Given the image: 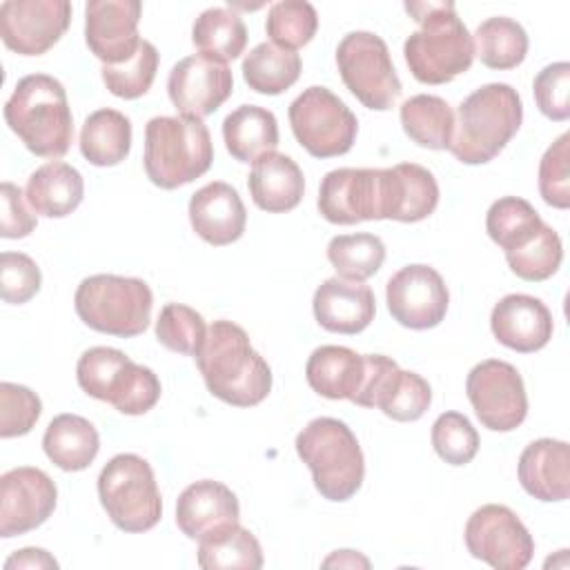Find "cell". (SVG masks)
Wrapping results in <instances>:
<instances>
[{
    "instance_id": "obj_1",
    "label": "cell",
    "mask_w": 570,
    "mask_h": 570,
    "mask_svg": "<svg viewBox=\"0 0 570 570\" xmlns=\"http://www.w3.org/2000/svg\"><path fill=\"white\" fill-rule=\"evenodd\" d=\"M194 358L207 390L229 405H258L272 390L267 361L252 347L247 332L232 321H214Z\"/></svg>"
},
{
    "instance_id": "obj_2",
    "label": "cell",
    "mask_w": 570,
    "mask_h": 570,
    "mask_svg": "<svg viewBox=\"0 0 570 570\" xmlns=\"http://www.w3.org/2000/svg\"><path fill=\"white\" fill-rule=\"evenodd\" d=\"M405 11L419 22L403 45L410 73L419 82L445 85L470 69L474 42L454 2H405Z\"/></svg>"
},
{
    "instance_id": "obj_3",
    "label": "cell",
    "mask_w": 570,
    "mask_h": 570,
    "mask_svg": "<svg viewBox=\"0 0 570 570\" xmlns=\"http://www.w3.org/2000/svg\"><path fill=\"white\" fill-rule=\"evenodd\" d=\"M4 120L24 147L40 158H60L73 142V116L60 80L29 73L4 102Z\"/></svg>"
},
{
    "instance_id": "obj_4",
    "label": "cell",
    "mask_w": 570,
    "mask_h": 570,
    "mask_svg": "<svg viewBox=\"0 0 570 570\" xmlns=\"http://www.w3.org/2000/svg\"><path fill=\"white\" fill-rule=\"evenodd\" d=\"M521 120L517 89L505 82L483 85L459 105L448 149L463 165L490 163L519 131Z\"/></svg>"
},
{
    "instance_id": "obj_5",
    "label": "cell",
    "mask_w": 570,
    "mask_h": 570,
    "mask_svg": "<svg viewBox=\"0 0 570 570\" xmlns=\"http://www.w3.org/2000/svg\"><path fill=\"white\" fill-rule=\"evenodd\" d=\"M214 160L207 125L196 116H156L145 125V174L160 189L200 178Z\"/></svg>"
},
{
    "instance_id": "obj_6",
    "label": "cell",
    "mask_w": 570,
    "mask_h": 570,
    "mask_svg": "<svg viewBox=\"0 0 570 570\" xmlns=\"http://www.w3.org/2000/svg\"><path fill=\"white\" fill-rule=\"evenodd\" d=\"M294 445L323 499L347 501L358 492L365 461L354 432L343 421L332 416L312 419L298 432Z\"/></svg>"
},
{
    "instance_id": "obj_7",
    "label": "cell",
    "mask_w": 570,
    "mask_h": 570,
    "mask_svg": "<svg viewBox=\"0 0 570 570\" xmlns=\"http://www.w3.org/2000/svg\"><path fill=\"white\" fill-rule=\"evenodd\" d=\"M80 321L102 334L131 338L147 330L154 294L140 278L96 274L85 278L73 296Z\"/></svg>"
},
{
    "instance_id": "obj_8",
    "label": "cell",
    "mask_w": 570,
    "mask_h": 570,
    "mask_svg": "<svg viewBox=\"0 0 570 570\" xmlns=\"http://www.w3.org/2000/svg\"><path fill=\"white\" fill-rule=\"evenodd\" d=\"M76 379L85 394L114 405L118 412L138 416L160 399V381L154 370L134 363L114 347H89L76 365Z\"/></svg>"
},
{
    "instance_id": "obj_9",
    "label": "cell",
    "mask_w": 570,
    "mask_h": 570,
    "mask_svg": "<svg viewBox=\"0 0 570 570\" xmlns=\"http://www.w3.org/2000/svg\"><path fill=\"white\" fill-rule=\"evenodd\" d=\"M98 497L111 523L125 532H147L163 514L151 465L131 452L116 454L98 474Z\"/></svg>"
},
{
    "instance_id": "obj_10",
    "label": "cell",
    "mask_w": 570,
    "mask_h": 570,
    "mask_svg": "<svg viewBox=\"0 0 570 570\" xmlns=\"http://www.w3.org/2000/svg\"><path fill=\"white\" fill-rule=\"evenodd\" d=\"M336 67L343 85L367 109L387 111L403 87L385 40L372 31H350L336 47Z\"/></svg>"
},
{
    "instance_id": "obj_11",
    "label": "cell",
    "mask_w": 570,
    "mask_h": 570,
    "mask_svg": "<svg viewBox=\"0 0 570 570\" xmlns=\"http://www.w3.org/2000/svg\"><path fill=\"white\" fill-rule=\"evenodd\" d=\"M287 116L298 145L314 158L343 156L356 140V116L327 87H307L292 100Z\"/></svg>"
},
{
    "instance_id": "obj_12",
    "label": "cell",
    "mask_w": 570,
    "mask_h": 570,
    "mask_svg": "<svg viewBox=\"0 0 570 570\" xmlns=\"http://www.w3.org/2000/svg\"><path fill=\"white\" fill-rule=\"evenodd\" d=\"M465 394L481 425L492 432H510L528 414V396L519 370L499 358L481 361L470 370Z\"/></svg>"
},
{
    "instance_id": "obj_13",
    "label": "cell",
    "mask_w": 570,
    "mask_h": 570,
    "mask_svg": "<svg viewBox=\"0 0 570 570\" xmlns=\"http://www.w3.org/2000/svg\"><path fill=\"white\" fill-rule=\"evenodd\" d=\"M463 537L468 552L497 570H521L534 554L532 534L508 505L488 503L474 510Z\"/></svg>"
},
{
    "instance_id": "obj_14",
    "label": "cell",
    "mask_w": 570,
    "mask_h": 570,
    "mask_svg": "<svg viewBox=\"0 0 570 570\" xmlns=\"http://www.w3.org/2000/svg\"><path fill=\"white\" fill-rule=\"evenodd\" d=\"M67 0H4L0 4V38L20 56L49 51L69 29Z\"/></svg>"
},
{
    "instance_id": "obj_15",
    "label": "cell",
    "mask_w": 570,
    "mask_h": 570,
    "mask_svg": "<svg viewBox=\"0 0 570 570\" xmlns=\"http://www.w3.org/2000/svg\"><path fill=\"white\" fill-rule=\"evenodd\" d=\"M392 318L410 330L436 327L448 312L450 292L441 274L430 265H405L385 285Z\"/></svg>"
},
{
    "instance_id": "obj_16",
    "label": "cell",
    "mask_w": 570,
    "mask_h": 570,
    "mask_svg": "<svg viewBox=\"0 0 570 570\" xmlns=\"http://www.w3.org/2000/svg\"><path fill=\"white\" fill-rule=\"evenodd\" d=\"M316 205L321 216L334 225L383 220V169L341 167L327 171Z\"/></svg>"
},
{
    "instance_id": "obj_17",
    "label": "cell",
    "mask_w": 570,
    "mask_h": 570,
    "mask_svg": "<svg viewBox=\"0 0 570 570\" xmlns=\"http://www.w3.org/2000/svg\"><path fill=\"white\" fill-rule=\"evenodd\" d=\"M58 490L40 468H13L0 476V537L40 528L56 510Z\"/></svg>"
},
{
    "instance_id": "obj_18",
    "label": "cell",
    "mask_w": 570,
    "mask_h": 570,
    "mask_svg": "<svg viewBox=\"0 0 570 570\" xmlns=\"http://www.w3.org/2000/svg\"><path fill=\"white\" fill-rule=\"evenodd\" d=\"M234 89V76L227 62L194 53L178 60L167 78V94L180 116L214 114Z\"/></svg>"
},
{
    "instance_id": "obj_19",
    "label": "cell",
    "mask_w": 570,
    "mask_h": 570,
    "mask_svg": "<svg viewBox=\"0 0 570 570\" xmlns=\"http://www.w3.org/2000/svg\"><path fill=\"white\" fill-rule=\"evenodd\" d=\"M138 0H91L85 4V40L89 51L105 65L127 62L138 45Z\"/></svg>"
},
{
    "instance_id": "obj_20",
    "label": "cell",
    "mask_w": 570,
    "mask_h": 570,
    "mask_svg": "<svg viewBox=\"0 0 570 570\" xmlns=\"http://www.w3.org/2000/svg\"><path fill=\"white\" fill-rule=\"evenodd\" d=\"M494 338L521 354L537 352L552 338V314L539 298L530 294L503 296L490 314Z\"/></svg>"
},
{
    "instance_id": "obj_21",
    "label": "cell",
    "mask_w": 570,
    "mask_h": 570,
    "mask_svg": "<svg viewBox=\"0 0 570 570\" xmlns=\"http://www.w3.org/2000/svg\"><path fill=\"white\" fill-rule=\"evenodd\" d=\"M316 323L334 334H358L376 314V301L367 285L341 276L323 281L312 298Z\"/></svg>"
},
{
    "instance_id": "obj_22",
    "label": "cell",
    "mask_w": 570,
    "mask_h": 570,
    "mask_svg": "<svg viewBox=\"0 0 570 570\" xmlns=\"http://www.w3.org/2000/svg\"><path fill=\"white\" fill-rule=\"evenodd\" d=\"M189 223L205 243L223 247L243 236L247 212L238 191L229 183L214 180L191 194Z\"/></svg>"
},
{
    "instance_id": "obj_23",
    "label": "cell",
    "mask_w": 570,
    "mask_h": 570,
    "mask_svg": "<svg viewBox=\"0 0 570 570\" xmlns=\"http://www.w3.org/2000/svg\"><path fill=\"white\" fill-rule=\"evenodd\" d=\"M240 508L236 494L220 481L203 479L187 485L176 501V525L189 539L238 523Z\"/></svg>"
},
{
    "instance_id": "obj_24",
    "label": "cell",
    "mask_w": 570,
    "mask_h": 570,
    "mask_svg": "<svg viewBox=\"0 0 570 570\" xmlns=\"http://www.w3.org/2000/svg\"><path fill=\"white\" fill-rule=\"evenodd\" d=\"M439 205V185L430 169L416 163H401L383 169V218L416 223Z\"/></svg>"
},
{
    "instance_id": "obj_25",
    "label": "cell",
    "mask_w": 570,
    "mask_h": 570,
    "mask_svg": "<svg viewBox=\"0 0 570 570\" xmlns=\"http://www.w3.org/2000/svg\"><path fill=\"white\" fill-rule=\"evenodd\" d=\"M521 488L546 503L566 501L570 494V448L566 441L537 439L519 456Z\"/></svg>"
},
{
    "instance_id": "obj_26",
    "label": "cell",
    "mask_w": 570,
    "mask_h": 570,
    "mask_svg": "<svg viewBox=\"0 0 570 570\" xmlns=\"http://www.w3.org/2000/svg\"><path fill=\"white\" fill-rule=\"evenodd\" d=\"M247 187L258 209L283 214L301 203L305 194V178L289 156L269 151L252 163Z\"/></svg>"
},
{
    "instance_id": "obj_27",
    "label": "cell",
    "mask_w": 570,
    "mask_h": 570,
    "mask_svg": "<svg viewBox=\"0 0 570 570\" xmlns=\"http://www.w3.org/2000/svg\"><path fill=\"white\" fill-rule=\"evenodd\" d=\"M365 374V356L343 345L316 347L305 365L309 387L332 401H352Z\"/></svg>"
},
{
    "instance_id": "obj_28",
    "label": "cell",
    "mask_w": 570,
    "mask_h": 570,
    "mask_svg": "<svg viewBox=\"0 0 570 570\" xmlns=\"http://www.w3.org/2000/svg\"><path fill=\"white\" fill-rule=\"evenodd\" d=\"M24 196L36 214L45 218H65L82 203L85 180L76 167L51 160L29 176Z\"/></svg>"
},
{
    "instance_id": "obj_29",
    "label": "cell",
    "mask_w": 570,
    "mask_h": 570,
    "mask_svg": "<svg viewBox=\"0 0 570 570\" xmlns=\"http://www.w3.org/2000/svg\"><path fill=\"white\" fill-rule=\"evenodd\" d=\"M42 450L60 470L80 472L94 463L100 450V436L85 416L58 414L45 430Z\"/></svg>"
},
{
    "instance_id": "obj_30",
    "label": "cell",
    "mask_w": 570,
    "mask_h": 570,
    "mask_svg": "<svg viewBox=\"0 0 570 570\" xmlns=\"http://www.w3.org/2000/svg\"><path fill=\"white\" fill-rule=\"evenodd\" d=\"M223 140L232 158L254 163L278 147L276 116L258 105H240L223 120Z\"/></svg>"
},
{
    "instance_id": "obj_31",
    "label": "cell",
    "mask_w": 570,
    "mask_h": 570,
    "mask_svg": "<svg viewBox=\"0 0 570 570\" xmlns=\"http://www.w3.org/2000/svg\"><path fill=\"white\" fill-rule=\"evenodd\" d=\"M80 154L96 167H114L129 156L131 122L116 109H98L80 129Z\"/></svg>"
},
{
    "instance_id": "obj_32",
    "label": "cell",
    "mask_w": 570,
    "mask_h": 570,
    "mask_svg": "<svg viewBox=\"0 0 570 570\" xmlns=\"http://www.w3.org/2000/svg\"><path fill=\"white\" fill-rule=\"evenodd\" d=\"M401 127L405 136L419 147L428 149H448L454 131V111L452 107L430 94H416L401 105L399 111Z\"/></svg>"
},
{
    "instance_id": "obj_33",
    "label": "cell",
    "mask_w": 570,
    "mask_h": 570,
    "mask_svg": "<svg viewBox=\"0 0 570 570\" xmlns=\"http://www.w3.org/2000/svg\"><path fill=\"white\" fill-rule=\"evenodd\" d=\"M198 566L203 570L220 568H263V550L258 539L240 523L218 528L198 539Z\"/></svg>"
},
{
    "instance_id": "obj_34",
    "label": "cell",
    "mask_w": 570,
    "mask_h": 570,
    "mask_svg": "<svg viewBox=\"0 0 570 570\" xmlns=\"http://www.w3.org/2000/svg\"><path fill=\"white\" fill-rule=\"evenodd\" d=\"M191 42L200 56L227 62L245 51L247 27L236 11L227 7H212L196 18L191 27Z\"/></svg>"
},
{
    "instance_id": "obj_35",
    "label": "cell",
    "mask_w": 570,
    "mask_h": 570,
    "mask_svg": "<svg viewBox=\"0 0 570 570\" xmlns=\"http://www.w3.org/2000/svg\"><path fill=\"white\" fill-rule=\"evenodd\" d=\"M243 78L256 94L278 96L287 91L301 76V56L272 42L256 45L243 58Z\"/></svg>"
},
{
    "instance_id": "obj_36",
    "label": "cell",
    "mask_w": 570,
    "mask_h": 570,
    "mask_svg": "<svg viewBox=\"0 0 570 570\" xmlns=\"http://www.w3.org/2000/svg\"><path fill=\"white\" fill-rule=\"evenodd\" d=\"M472 42L474 56H479L485 67L499 71L521 65L530 45L525 29L517 20L505 16L483 20L474 31Z\"/></svg>"
},
{
    "instance_id": "obj_37",
    "label": "cell",
    "mask_w": 570,
    "mask_h": 570,
    "mask_svg": "<svg viewBox=\"0 0 570 570\" xmlns=\"http://www.w3.org/2000/svg\"><path fill=\"white\" fill-rule=\"evenodd\" d=\"M543 225L537 209L519 198V196H503L494 200L485 216L488 236L503 249L512 252L523 247Z\"/></svg>"
},
{
    "instance_id": "obj_38",
    "label": "cell",
    "mask_w": 570,
    "mask_h": 570,
    "mask_svg": "<svg viewBox=\"0 0 570 570\" xmlns=\"http://www.w3.org/2000/svg\"><path fill=\"white\" fill-rule=\"evenodd\" d=\"M327 261L341 278L367 281L385 261V245L376 234H341L327 243Z\"/></svg>"
},
{
    "instance_id": "obj_39",
    "label": "cell",
    "mask_w": 570,
    "mask_h": 570,
    "mask_svg": "<svg viewBox=\"0 0 570 570\" xmlns=\"http://www.w3.org/2000/svg\"><path fill=\"white\" fill-rule=\"evenodd\" d=\"M318 29L316 9L305 0H283L274 2L267 11L265 31L272 45L296 51L307 45Z\"/></svg>"
},
{
    "instance_id": "obj_40",
    "label": "cell",
    "mask_w": 570,
    "mask_h": 570,
    "mask_svg": "<svg viewBox=\"0 0 570 570\" xmlns=\"http://www.w3.org/2000/svg\"><path fill=\"white\" fill-rule=\"evenodd\" d=\"M505 261L519 278L530 283L546 281L559 269L563 261L561 238L550 225L543 223L523 247L505 252Z\"/></svg>"
},
{
    "instance_id": "obj_41",
    "label": "cell",
    "mask_w": 570,
    "mask_h": 570,
    "mask_svg": "<svg viewBox=\"0 0 570 570\" xmlns=\"http://www.w3.org/2000/svg\"><path fill=\"white\" fill-rule=\"evenodd\" d=\"M158 71V49L149 40H140L136 53L122 65H102L105 87L125 100L145 96Z\"/></svg>"
},
{
    "instance_id": "obj_42",
    "label": "cell",
    "mask_w": 570,
    "mask_h": 570,
    "mask_svg": "<svg viewBox=\"0 0 570 570\" xmlns=\"http://www.w3.org/2000/svg\"><path fill=\"white\" fill-rule=\"evenodd\" d=\"M207 336L205 318L189 305L167 303L156 321V338L171 352L196 356Z\"/></svg>"
},
{
    "instance_id": "obj_43",
    "label": "cell",
    "mask_w": 570,
    "mask_h": 570,
    "mask_svg": "<svg viewBox=\"0 0 570 570\" xmlns=\"http://www.w3.org/2000/svg\"><path fill=\"white\" fill-rule=\"evenodd\" d=\"M430 403H432L430 383L416 372L399 370L390 381L387 390L381 394L376 407L392 421L407 423V421L421 419L430 407Z\"/></svg>"
},
{
    "instance_id": "obj_44",
    "label": "cell",
    "mask_w": 570,
    "mask_h": 570,
    "mask_svg": "<svg viewBox=\"0 0 570 570\" xmlns=\"http://www.w3.org/2000/svg\"><path fill=\"white\" fill-rule=\"evenodd\" d=\"M432 448L450 465H465L479 452V434L461 412H443L432 425Z\"/></svg>"
},
{
    "instance_id": "obj_45",
    "label": "cell",
    "mask_w": 570,
    "mask_h": 570,
    "mask_svg": "<svg viewBox=\"0 0 570 570\" xmlns=\"http://www.w3.org/2000/svg\"><path fill=\"white\" fill-rule=\"evenodd\" d=\"M42 403L36 392L24 385L2 381L0 383V436H22L31 432L40 419Z\"/></svg>"
},
{
    "instance_id": "obj_46",
    "label": "cell",
    "mask_w": 570,
    "mask_h": 570,
    "mask_svg": "<svg viewBox=\"0 0 570 570\" xmlns=\"http://www.w3.org/2000/svg\"><path fill=\"white\" fill-rule=\"evenodd\" d=\"M568 142L570 134H561L541 156L539 163V194L557 209L570 207V178H568Z\"/></svg>"
},
{
    "instance_id": "obj_47",
    "label": "cell",
    "mask_w": 570,
    "mask_h": 570,
    "mask_svg": "<svg viewBox=\"0 0 570 570\" xmlns=\"http://www.w3.org/2000/svg\"><path fill=\"white\" fill-rule=\"evenodd\" d=\"M532 94L539 111L557 122L570 118V65L566 60L543 67L534 82Z\"/></svg>"
},
{
    "instance_id": "obj_48",
    "label": "cell",
    "mask_w": 570,
    "mask_h": 570,
    "mask_svg": "<svg viewBox=\"0 0 570 570\" xmlns=\"http://www.w3.org/2000/svg\"><path fill=\"white\" fill-rule=\"evenodd\" d=\"M42 276L36 261L22 252L0 254V294L4 303L22 305L40 289Z\"/></svg>"
},
{
    "instance_id": "obj_49",
    "label": "cell",
    "mask_w": 570,
    "mask_h": 570,
    "mask_svg": "<svg viewBox=\"0 0 570 570\" xmlns=\"http://www.w3.org/2000/svg\"><path fill=\"white\" fill-rule=\"evenodd\" d=\"M27 196L22 189L13 183H2L0 187V203H2V214H0V236L2 238H24L29 236L38 220L27 207Z\"/></svg>"
},
{
    "instance_id": "obj_50",
    "label": "cell",
    "mask_w": 570,
    "mask_h": 570,
    "mask_svg": "<svg viewBox=\"0 0 570 570\" xmlns=\"http://www.w3.org/2000/svg\"><path fill=\"white\" fill-rule=\"evenodd\" d=\"M363 356H365V374L352 403L361 407H376L381 394L385 392V387L390 385V381L401 367L394 358L383 354H363Z\"/></svg>"
},
{
    "instance_id": "obj_51",
    "label": "cell",
    "mask_w": 570,
    "mask_h": 570,
    "mask_svg": "<svg viewBox=\"0 0 570 570\" xmlns=\"http://www.w3.org/2000/svg\"><path fill=\"white\" fill-rule=\"evenodd\" d=\"M13 568H20V570L58 568V561L42 548H22L4 561V570H13Z\"/></svg>"
},
{
    "instance_id": "obj_52",
    "label": "cell",
    "mask_w": 570,
    "mask_h": 570,
    "mask_svg": "<svg viewBox=\"0 0 570 570\" xmlns=\"http://www.w3.org/2000/svg\"><path fill=\"white\" fill-rule=\"evenodd\" d=\"M323 566L325 568H330V566H352V568H356V566H363V568H370V561L365 559V557H361V554H356L354 550H336L332 557H327L325 561H323Z\"/></svg>"
}]
</instances>
